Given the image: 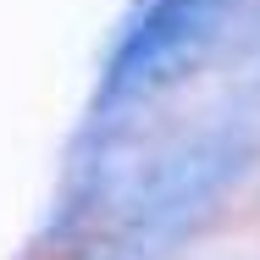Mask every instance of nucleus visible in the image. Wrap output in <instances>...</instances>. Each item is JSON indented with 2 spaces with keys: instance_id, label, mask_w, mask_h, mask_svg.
<instances>
[{
  "instance_id": "nucleus-3",
  "label": "nucleus",
  "mask_w": 260,
  "mask_h": 260,
  "mask_svg": "<svg viewBox=\"0 0 260 260\" xmlns=\"http://www.w3.org/2000/svg\"><path fill=\"white\" fill-rule=\"evenodd\" d=\"M238 50L249 55V61H260V0L249 6V17L238 22Z\"/></svg>"
},
{
  "instance_id": "nucleus-2",
  "label": "nucleus",
  "mask_w": 260,
  "mask_h": 260,
  "mask_svg": "<svg viewBox=\"0 0 260 260\" xmlns=\"http://www.w3.org/2000/svg\"><path fill=\"white\" fill-rule=\"evenodd\" d=\"M227 6L233 0H150L127 22L122 45L111 50L100 105H133V100H150L160 89H172L216 45Z\"/></svg>"
},
{
  "instance_id": "nucleus-1",
  "label": "nucleus",
  "mask_w": 260,
  "mask_h": 260,
  "mask_svg": "<svg viewBox=\"0 0 260 260\" xmlns=\"http://www.w3.org/2000/svg\"><path fill=\"white\" fill-rule=\"evenodd\" d=\"M255 155H260V139L244 122H221V127H205V133L160 150L122 194L127 233L133 238H172L183 221L210 210L216 194H227L255 166Z\"/></svg>"
},
{
  "instance_id": "nucleus-4",
  "label": "nucleus",
  "mask_w": 260,
  "mask_h": 260,
  "mask_svg": "<svg viewBox=\"0 0 260 260\" xmlns=\"http://www.w3.org/2000/svg\"><path fill=\"white\" fill-rule=\"evenodd\" d=\"M244 100L260 111V61H255V78H249V89H244Z\"/></svg>"
}]
</instances>
